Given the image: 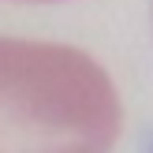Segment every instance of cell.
Here are the masks:
<instances>
[{"label": "cell", "mask_w": 153, "mask_h": 153, "mask_svg": "<svg viewBox=\"0 0 153 153\" xmlns=\"http://www.w3.org/2000/svg\"><path fill=\"white\" fill-rule=\"evenodd\" d=\"M22 4H60V0H22Z\"/></svg>", "instance_id": "obj_2"}, {"label": "cell", "mask_w": 153, "mask_h": 153, "mask_svg": "<svg viewBox=\"0 0 153 153\" xmlns=\"http://www.w3.org/2000/svg\"><path fill=\"white\" fill-rule=\"evenodd\" d=\"M120 127L116 82L90 52L0 37V153H112Z\"/></svg>", "instance_id": "obj_1"}]
</instances>
